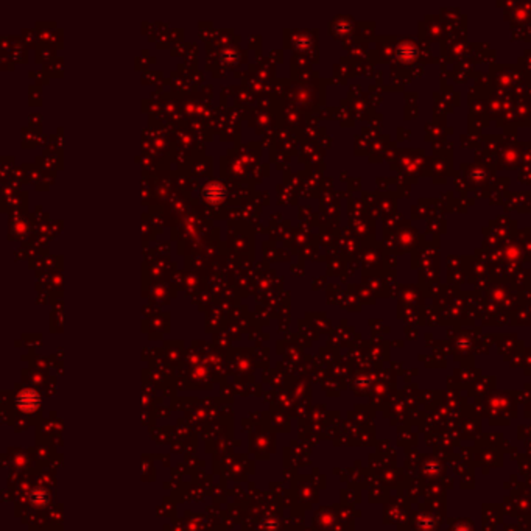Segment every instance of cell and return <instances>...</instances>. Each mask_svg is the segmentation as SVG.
<instances>
[{"label": "cell", "instance_id": "6da1fadb", "mask_svg": "<svg viewBox=\"0 0 531 531\" xmlns=\"http://www.w3.org/2000/svg\"><path fill=\"white\" fill-rule=\"evenodd\" d=\"M16 405L24 413H33L39 408L41 405V396L34 390H24L17 394L16 397Z\"/></svg>", "mask_w": 531, "mask_h": 531}, {"label": "cell", "instance_id": "7a4b0ae2", "mask_svg": "<svg viewBox=\"0 0 531 531\" xmlns=\"http://www.w3.org/2000/svg\"><path fill=\"white\" fill-rule=\"evenodd\" d=\"M30 502L34 506H45L48 502V494L44 489H34L30 496Z\"/></svg>", "mask_w": 531, "mask_h": 531}]
</instances>
